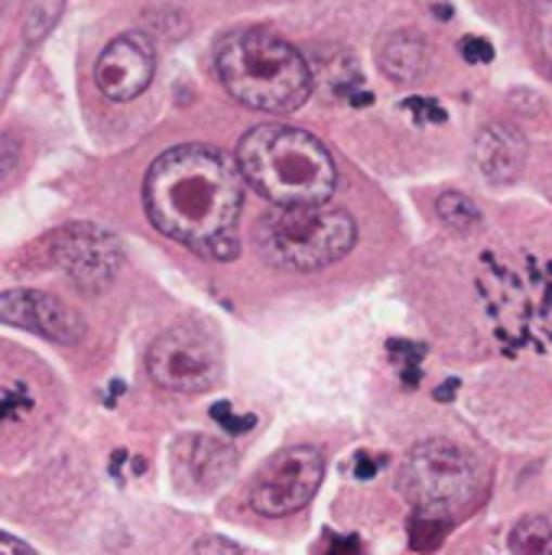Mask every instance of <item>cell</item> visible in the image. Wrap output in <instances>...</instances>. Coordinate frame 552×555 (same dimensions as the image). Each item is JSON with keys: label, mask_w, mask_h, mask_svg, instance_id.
I'll use <instances>...</instances> for the list:
<instances>
[{"label": "cell", "mask_w": 552, "mask_h": 555, "mask_svg": "<svg viewBox=\"0 0 552 555\" xmlns=\"http://www.w3.org/2000/svg\"><path fill=\"white\" fill-rule=\"evenodd\" d=\"M192 452H185L189 459V468H192V478H202L205 485H218L228 468H231V449L221 446V442H211V439H192L189 442Z\"/></svg>", "instance_id": "14"}, {"label": "cell", "mask_w": 552, "mask_h": 555, "mask_svg": "<svg viewBox=\"0 0 552 555\" xmlns=\"http://www.w3.org/2000/svg\"><path fill=\"white\" fill-rule=\"evenodd\" d=\"M407 111H410L420 124H446V120H449L446 107H439L436 98H410V101H407Z\"/></svg>", "instance_id": "22"}, {"label": "cell", "mask_w": 552, "mask_h": 555, "mask_svg": "<svg viewBox=\"0 0 552 555\" xmlns=\"http://www.w3.org/2000/svg\"><path fill=\"white\" fill-rule=\"evenodd\" d=\"M65 3L68 0H29L26 3V16H23V36H26V42H39L42 36H49L52 26L59 23Z\"/></svg>", "instance_id": "16"}, {"label": "cell", "mask_w": 552, "mask_h": 555, "mask_svg": "<svg viewBox=\"0 0 552 555\" xmlns=\"http://www.w3.org/2000/svg\"><path fill=\"white\" fill-rule=\"evenodd\" d=\"M325 475L322 452L312 446H296L273 455L251 485V507L264 517H286L306 507Z\"/></svg>", "instance_id": "8"}, {"label": "cell", "mask_w": 552, "mask_h": 555, "mask_svg": "<svg viewBox=\"0 0 552 555\" xmlns=\"http://www.w3.org/2000/svg\"><path fill=\"white\" fill-rule=\"evenodd\" d=\"M381 72L397 81V85H410L416 78L426 75L429 68V42L416 33H394L384 46H381Z\"/></svg>", "instance_id": "13"}, {"label": "cell", "mask_w": 552, "mask_h": 555, "mask_svg": "<svg viewBox=\"0 0 552 555\" xmlns=\"http://www.w3.org/2000/svg\"><path fill=\"white\" fill-rule=\"evenodd\" d=\"M150 377L172 393H205L218 384V341L198 325H176L163 332L146 351Z\"/></svg>", "instance_id": "7"}, {"label": "cell", "mask_w": 552, "mask_h": 555, "mask_svg": "<svg viewBox=\"0 0 552 555\" xmlns=\"http://www.w3.org/2000/svg\"><path fill=\"white\" fill-rule=\"evenodd\" d=\"M355 218L342 208L306 205V208H273L260 228V254L293 273H312L338 263L355 247Z\"/></svg>", "instance_id": "5"}, {"label": "cell", "mask_w": 552, "mask_h": 555, "mask_svg": "<svg viewBox=\"0 0 552 555\" xmlns=\"http://www.w3.org/2000/svg\"><path fill=\"white\" fill-rule=\"evenodd\" d=\"M534 46L543 68L552 75V3H540L534 13Z\"/></svg>", "instance_id": "20"}, {"label": "cell", "mask_w": 552, "mask_h": 555, "mask_svg": "<svg viewBox=\"0 0 552 555\" xmlns=\"http://www.w3.org/2000/svg\"><path fill=\"white\" fill-rule=\"evenodd\" d=\"M478 296L495 335L511 348H552V260L488 254L478 270Z\"/></svg>", "instance_id": "4"}, {"label": "cell", "mask_w": 552, "mask_h": 555, "mask_svg": "<svg viewBox=\"0 0 552 555\" xmlns=\"http://www.w3.org/2000/svg\"><path fill=\"white\" fill-rule=\"evenodd\" d=\"M436 208H439V218H442L449 228H455V231H472V228L482 221L478 205H475L468 195H462V192H446V195L436 202Z\"/></svg>", "instance_id": "17"}, {"label": "cell", "mask_w": 552, "mask_h": 555, "mask_svg": "<svg viewBox=\"0 0 552 555\" xmlns=\"http://www.w3.org/2000/svg\"><path fill=\"white\" fill-rule=\"evenodd\" d=\"M374 472H377V462H374L368 452H361V455L355 459V475H358L361 481H368V478H374Z\"/></svg>", "instance_id": "29"}, {"label": "cell", "mask_w": 552, "mask_h": 555, "mask_svg": "<svg viewBox=\"0 0 552 555\" xmlns=\"http://www.w3.org/2000/svg\"><path fill=\"white\" fill-rule=\"evenodd\" d=\"M192 555H241V550L224 537H205L192 546Z\"/></svg>", "instance_id": "26"}, {"label": "cell", "mask_w": 552, "mask_h": 555, "mask_svg": "<svg viewBox=\"0 0 552 555\" xmlns=\"http://www.w3.org/2000/svg\"><path fill=\"white\" fill-rule=\"evenodd\" d=\"M244 182L277 208L325 205L338 189L332 153L306 130L264 124L238 143Z\"/></svg>", "instance_id": "2"}, {"label": "cell", "mask_w": 552, "mask_h": 555, "mask_svg": "<svg viewBox=\"0 0 552 555\" xmlns=\"http://www.w3.org/2000/svg\"><path fill=\"white\" fill-rule=\"evenodd\" d=\"M0 555H36L23 540H16V537H10V533H3L0 530Z\"/></svg>", "instance_id": "28"}, {"label": "cell", "mask_w": 552, "mask_h": 555, "mask_svg": "<svg viewBox=\"0 0 552 555\" xmlns=\"http://www.w3.org/2000/svg\"><path fill=\"white\" fill-rule=\"evenodd\" d=\"M29 410H33V393H29L26 384H16V387L0 393V426L3 423H16Z\"/></svg>", "instance_id": "21"}, {"label": "cell", "mask_w": 552, "mask_h": 555, "mask_svg": "<svg viewBox=\"0 0 552 555\" xmlns=\"http://www.w3.org/2000/svg\"><path fill=\"white\" fill-rule=\"evenodd\" d=\"M16 163H20V137L0 133V182L16 169Z\"/></svg>", "instance_id": "25"}, {"label": "cell", "mask_w": 552, "mask_h": 555, "mask_svg": "<svg viewBox=\"0 0 552 555\" xmlns=\"http://www.w3.org/2000/svg\"><path fill=\"white\" fill-rule=\"evenodd\" d=\"M215 68L224 91L251 111L290 114L312 94V68L303 52L260 26L228 33L215 49Z\"/></svg>", "instance_id": "3"}, {"label": "cell", "mask_w": 552, "mask_h": 555, "mask_svg": "<svg viewBox=\"0 0 552 555\" xmlns=\"http://www.w3.org/2000/svg\"><path fill=\"white\" fill-rule=\"evenodd\" d=\"M322 555H364V550H361V543L355 537H338V540L329 543V550Z\"/></svg>", "instance_id": "27"}, {"label": "cell", "mask_w": 552, "mask_h": 555, "mask_svg": "<svg viewBox=\"0 0 552 555\" xmlns=\"http://www.w3.org/2000/svg\"><path fill=\"white\" fill-rule=\"evenodd\" d=\"M433 13H436V16H452V7H442V3H436V7H433Z\"/></svg>", "instance_id": "30"}, {"label": "cell", "mask_w": 552, "mask_h": 555, "mask_svg": "<svg viewBox=\"0 0 552 555\" xmlns=\"http://www.w3.org/2000/svg\"><path fill=\"white\" fill-rule=\"evenodd\" d=\"M475 156L491 182H514L527 159V140L508 124H491L478 133Z\"/></svg>", "instance_id": "12"}, {"label": "cell", "mask_w": 552, "mask_h": 555, "mask_svg": "<svg viewBox=\"0 0 552 555\" xmlns=\"http://www.w3.org/2000/svg\"><path fill=\"white\" fill-rule=\"evenodd\" d=\"M156 72L153 42L143 33H124L107 42L94 62V85L107 101H133L143 94Z\"/></svg>", "instance_id": "11"}, {"label": "cell", "mask_w": 552, "mask_h": 555, "mask_svg": "<svg viewBox=\"0 0 552 555\" xmlns=\"http://www.w3.org/2000/svg\"><path fill=\"white\" fill-rule=\"evenodd\" d=\"M211 420L215 423H221L228 433H247L257 420L254 416H234L231 413V403H218V406H211Z\"/></svg>", "instance_id": "24"}, {"label": "cell", "mask_w": 552, "mask_h": 555, "mask_svg": "<svg viewBox=\"0 0 552 555\" xmlns=\"http://www.w3.org/2000/svg\"><path fill=\"white\" fill-rule=\"evenodd\" d=\"M475 462L468 452L446 439H429L420 442L400 472V485L407 501L420 514H436L446 517L459 507H465L475 494Z\"/></svg>", "instance_id": "6"}, {"label": "cell", "mask_w": 552, "mask_h": 555, "mask_svg": "<svg viewBox=\"0 0 552 555\" xmlns=\"http://www.w3.org/2000/svg\"><path fill=\"white\" fill-rule=\"evenodd\" d=\"M241 202L238 163L202 143L166 150L143 179V208L153 228L211 260L238 257Z\"/></svg>", "instance_id": "1"}, {"label": "cell", "mask_w": 552, "mask_h": 555, "mask_svg": "<svg viewBox=\"0 0 552 555\" xmlns=\"http://www.w3.org/2000/svg\"><path fill=\"white\" fill-rule=\"evenodd\" d=\"M49 260L85 293H101L120 270V244L98 224H68L49 234Z\"/></svg>", "instance_id": "9"}, {"label": "cell", "mask_w": 552, "mask_h": 555, "mask_svg": "<svg viewBox=\"0 0 552 555\" xmlns=\"http://www.w3.org/2000/svg\"><path fill=\"white\" fill-rule=\"evenodd\" d=\"M390 358L400 364V377L403 387H416L420 384V361H423V345H410V341H390Z\"/></svg>", "instance_id": "19"}, {"label": "cell", "mask_w": 552, "mask_h": 555, "mask_svg": "<svg viewBox=\"0 0 552 555\" xmlns=\"http://www.w3.org/2000/svg\"><path fill=\"white\" fill-rule=\"evenodd\" d=\"M449 537V520L436 514H416L410 524V543L416 553H436Z\"/></svg>", "instance_id": "18"}, {"label": "cell", "mask_w": 552, "mask_h": 555, "mask_svg": "<svg viewBox=\"0 0 552 555\" xmlns=\"http://www.w3.org/2000/svg\"><path fill=\"white\" fill-rule=\"evenodd\" d=\"M514 555H552V520L524 517L511 533Z\"/></svg>", "instance_id": "15"}, {"label": "cell", "mask_w": 552, "mask_h": 555, "mask_svg": "<svg viewBox=\"0 0 552 555\" xmlns=\"http://www.w3.org/2000/svg\"><path fill=\"white\" fill-rule=\"evenodd\" d=\"M462 55H465V62H472V65H485V62L495 59V46H491L485 36H465V39H462Z\"/></svg>", "instance_id": "23"}, {"label": "cell", "mask_w": 552, "mask_h": 555, "mask_svg": "<svg viewBox=\"0 0 552 555\" xmlns=\"http://www.w3.org/2000/svg\"><path fill=\"white\" fill-rule=\"evenodd\" d=\"M0 322L33 332L55 345H78L85 335L81 315L52 293L39 289H7L0 293Z\"/></svg>", "instance_id": "10"}]
</instances>
